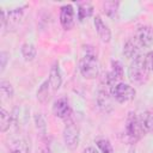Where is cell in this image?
<instances>
[{
    "mask_svg": "<svg viewBox=\"0 0 153 153\" xmlns=\"http://www.w3.org/2000/svg\"><path fill=\"white\" fill-rule=\"evenodd\" d=\"M85 55L79 62V71L85 79H94L99 74V62L97 55L93 50H90L91 47H86Z\"/></svg>",
    "mask_w": 153,
    "mask_h": 153,
    "instance_id": "obj_2",
    "label": "cell"
},
{
    "mask_svg": "<svg viewBox=\"0 0 153 153\" xmlns=\"http://www.w3.org/2000/svg\"><path fill=\"white\" fill-rule=\"evenodd\" d=\"M48 81H49V85H50L53 92L57 91V90L61 87V84H62V75H61V71H60L59 62H54V65L51 66L50 72H49Z\"/></svg>",
    "mask_w": 153,
    "mask_h": 153,
    "instance_id": "obj_11",
    "label": "cell"
},
{
    "mask_svg": "<svg viewBox=\"0 0 153 153\" xmlns=\"http://www.w3.org/2000/svg\"><path fill=\"white\" fill-rule=\"evenodd\" d=\"M82 153H99L94 147H92V146H90V147H86L85 149H84V152Z\"/></svg>",
    "mask_w": 153,
    "mask_h": 153,
    "instance_id": "obj_27",
    "label": "cell"
},
{
    "mask_svg": "<svg viewBox=\"0 0 153 153\" xmlns=\"http://www.w3.org/2000/svg\"><path fill=\"white\" fill-rule=\"evenodd\" d=\"M118 5H120L118 1H106L103 4V11L106 16H109L110 18H114L116 16Z\"/></svg>",
    "mask_w": 153,
    "mask_h": 153,
    "instance_id": "obj_20",
    "label": "cell"
},
{
    "mask_svg": "<svg viewBox=\"0 0 153 153\" xmlns=\"http://www.w3.org/2000/svg\"><path fill=\"white\" fill-rule=\"evenodd\" d=\"M110 93L112 98L118 103H127L135 98L136 91L133 86L126 82H117L114 86H111Z\"/></svg>",
    "mask_w": 153,
    "mask_h": 153,
    "instance_id": "obj_4",
    "label": "cell"
},
{
    "mask_svg": "<svg viewBox=\"0 0 153 153\" xmlns=\"http://www.w3.org/2000/svg\"><path fill=\"white\" fill-rule=\"evenodd\" d=\"M97 35L99 36L100 41L104 43H109L111 41V31L109 29V26L103 22V19L100 18V16H96L94 20H93Z\"/></svg>",
    "mask_w": 153,
    "mask_h": 153,
    "instance_id": "obj_10",
    "label": "cell"
},
{
    "mask_svg": "<svg viewBox=\"0 0 153 153\" xmlns=\"http://www.w3.org/2000/svg\"><path fill=\"white\" fill-rule=\"evenodd\" d=\"M142 48L135 42L134 38H130L126 42L124 47H123V54L128 57V59H135L136 56H139V53Z\"/></svg>",
    "mask_w": 153,
    "mask_h": 153,
    "instance_id": "obj_12",
    "label": "cell"
},
{
    "mask_svg": "<svg viewBox=\"0 0 153 153\" xmlns=\"http://www.w3.org/2000/svg\"><path fill=\"white\" fill-rule=\"evenodd\" d=\"M143 135L145 130L140 123L139 116L135 112H129L124 127V140L129 143H135Z\"/></svg>",
    "mask_w": 153,
    "mask_h": 153,
    "instance_id": "obj_3",
    "label": "cell"
},
{
    "mask_svg": "<svg viewBox=\"0 0 153 153\" xmlns=\"http://www.w3.org/2000/svg\"><path fill=\"white\" fill-rule=\"evenodd\" d=\"M123 76V68L120 61H111V69L104 74V82L109 86L117 84Z\"/></svg>",
    "mask_w": 153,
    "mask_h": 153,
    "instance_id": "obj_7",
    "label": "cell"
},
{
    "mask_svg": "<svg viewBox=\"0 0 153 153\" xmlns=\"http://www.w3.org/2000/svg\"><path fill=\"white\" fill-rule=\"evenodd\" d=\"M149 67L146 60V55L136 56L128 67V78L135 85H142L148 79Z\"/></svg>",
    "mask_w": 153,
    "mask_h": 153,
    "instance_id": "obj_1",
    "label": "cell"
},
{
    "mask_svg": "<svg viewBox=\"0 0 153 153\" xmlns=\"http://www.w3.org/2000/svg\"><path fill=\"white\" fill-rule=\"evenodd\" d=\"M93 13V6L88 1L78 2V19L82 22L85 18L91 17Z\"/></svg>",
    "mask_w": 153,
    "mask_h": 153,
    "instance_id": "obj_14",
    "label": "cell"
},
{
    "mask_svg": "<svg viewBox=\"0 0 153 153\" xmlns=\"http://www.w3.org/2000/svg\"><path fill=\"white\" fill-rule=\"evenodd\" d=\"M35 123H36L37 130L42 135H45V133H47V124H45V121H44V118H43V116L41 114H36L35 115Z\"/></svg>",
    "mask_w": 153,
    "mask_h": 153,
    "instance_id": "obj_24",
    "label": "cell"
},
{
    "mask_svg": "<svg viewBox=\"0 0 153 153\" xmlns=\"http://www.w3.org/2000/svg\"><path fill=\"white\" fill-rule=\"evenodd\" d=\"M152 153H153V152H152Z\"/></svg>",
    "mask_w": 153,
    "mask_h": 153,
    "instance_id": "obj_29",
    "label": "cell"
},
{
    "mask_svg": "<svg viewBox=\"0 0 153 153\" xmlns=\"http://www.w3.org/2000/svg\"><path fill=\"white\" fill-rule=\"evenodd\" d=\"M145 133H153V111H145L139 116Z\"/></svg>",
    "mask_w": 153,
    "mask_h": 153,
    "instance_id": "obj_15",
    "label": "cell"
},
{
    "mask_svg": "<svg viewBox=\"0 0 153 153\" xmlns=\"http://www.w3.org/2000/svg\"><path fill=\"white\" fill-rule=\"evenodd\" d=\"M37 50L32 43H24L22 45V55L26 61H32L36 57Z\"/></svg>",
    "mask_w": 153,
    "mask_h": 153,
    "instance_id": "obj_18",
    "label": "cell"
},
{
    "mask_svg": "<svg viewBox=\"0 0 153 153\" xmlns=\"http://www.w3.org/2000/svg\"><path fill=\"white\" fill-rule=\"evenodd\" d=\"M97 103H98V106H99L103 111H105V112H108V111H110V110L112 109V106H111V100H110V97H109V94L106 93V91H99V92H98Z\"/></svg>",
    "mask_w": 153,
    "mask_h": 153,
    "instance_id": "obj_16",
    "label": "cell"
},
{
    "mask_svg": "<svg viewBox=\"0 0 153 153\" xmlns=\"http://www.w3.org/2000/svg\"><path fill=\"white\" fill-rule=\"evenodd\" d=\"M128 153H135V148L134 147H130L129 151H128Z\"/></svg>",
    "mask_w": 153,
    "mask_h": 153,
    "instance_id": "obj_28",
    "label": "cell"
},
{
    "mask_svg": "<svg viewBox=\"0 0 153 153\" xmlns=\"http://www.w3.org/2000/svg\"><path fill=\"white\" fill-rule=\"evenodd\" d=\"M60 23L65 30H71L74 26L75 17H74V8L72 5H63L60 11Z\"/></svg>",
    "mask_w": 153,
    "mask_h": 153,
    "instance_id": "obj_8",
    "label": "cell"
},
{
    "mask_svg": "<svg viewBox=\"0 0 153 153\" xmlns=\"http://www.w3.org/2000/svg\"><path fill=\"white\" fill-rule=\"evenodd\" d=\"M7 61H8V53L7 51H1L0 53V71L1 72H4L5 71V68H6V63H7Z\"/></svg>",
    "mask_w": 153,
    "mask_h": 153,
    "instance_id": "obj_25",
    "label": "cell"
},
{
    "mask_svg": "<svg viewBox=\"0 0 153 153\" xmlns=\"http://www.w3.org/2000/svg\"><path fill=\"white\" fill-rule=\"evenodd\" d=\"M10 153H29L27 143L24 139H13L8 143Z\"/></svg>",
    "mask_w": 153,
    "mask_h": 153,
    "instance_id": "obj_13",
    "label": "cell"
},
{
    "mask_svg": "<svg viewBox=\"0 0 153 153\" xmlns=\"http://www.w3.org/2000/svg\"><path fill=\"white\" fill-rule=\"evenodd\" d=\"M71 105L67 100V98L65 97H61V98H57L54 104H53V114L61 118V120H67L69 116H71Z\"/></svg>",
    "mask_w": 153,
    "mask_h": 153,
    "instance_id": "obj_9",
    "label": "cell"
},
{
    "mask_svg": "<svg viewBox=\"0 0 153 153\" xmlns=\"http://www.w3.org/2000/svg\"><path fill=\"white\" fill-rule=\"evenodd\" d=\"M146 60H147V63H148L149 69L153 72V50L149 51V53L146 55Z\"/></svg>",
    "mask_w": 153,
    "mask_h": 153,
    "instance_id": "obj_26",
    "label": "cell"
},
{
    "mask_svg": "<svg viewBox=\"0 0 153 153\" xmlns=\"http://www.w3.org/2000/svg\"><path fill=\"white\" fill-rule=\"evenodd\" d=\"M96 145L100 149L102 153H112V146H111V143H110V141L108 139H105V137L97 139Z\"/></svg>",
    "mask_w": 153,
    "mask_h": 153,
    "instance_id": "obj_23",
    "label": "cell"
},
{
    "mask_svg": "<svg viewBox=\"0 0 153 153\" xmlns=\"http://www.w3.org/2000/svg\"><path fill=\"white\" fill-rule=\"evenodd\" d=\"M12 123V116L5 109H0V131L5 133Z\"/></svg>",
    "mask_w": 153,
    "mask_h": 153,
    "instance_id": "obj_19",
    "label": "cell"
},
{
    "mask_svg": "<svg viewBox=\"0 0 153 153\" xmlns=\"http://www.w3.org/2000/svg\"><path fill=\"white\" fill-rule=\"evenodd\" d=\"M133 38L141 48H148L153 43V30L151 26H147V25L140 26L136 30V33Z\"/></svg>",
    "mask_w": 153,
    "mask_h": 153,
    "instance_id": "obj_6",
    "label": "cell"
},
{
    "mask_svg": "<svg viewBox=\"0 0 153 153\" xmlns=\"http://www.w3.org/2000/svg\"><path fill=\"white\" fill-rule=\"evenodd\" d=\"M49 88L51 90L50 85H49V81L48 79L39 86L38 91H37V99L41 102V103H47L49 99H50V93H49ZM53 91V90H51Z\"/></svg>",
    "mask_w": 153,
    "mask_h": 153,
    "instance_id": "obj_17",
    "label": "cell"
},
{
    "mask_svg": "<svg viewBox=\"0 0 153 153\" xmlns=\"http://www.w3.org/2000/svg\"><path fill=\"white\" fill-rule=\"evenodd\" d=\"M0 92H1V94H2L4 98H8V99L12 98L13 94H14L13 86L7 80H1L0 81Z\"/></svg>",
    "mask_w": 153,
    "mask_h": 153,
    "instance_id": "obj_21",
    "label": "cell"
},
{
    "mask_svg": "<svg viewBox=\"0 0 153 153\" xmlns=\"http://www.w3.org/2000/svg\"><path fill=\"white\" fill-rule=\"evenodd\" d=\"M63 141L67 148L75 149L80 141V131L76 124L73 122H68L63 129Z\"/></svg>",
    "mask_w": 153,
    "mask_h": 153,
    "instance_id": "obj_5",
    "label": "cell"
},
{
    "mask_svg": "<svg viewBox=\"0 0 153 153\" xmlns=\"http://www.w3.org/2000/svg\"><path fill=\"white\" fill-rule=\"evenodd\" d=\"M26 6H24V7H20V8H14V10H11L10 12H8V14H7V22L10 23H18L20 19H22V17H23V13H24V8H25Z\"/></svg>",
    "mask_w": 153,
    "mask_h": 153,
    "instance_id": "obj_22",
    "label": "cell"
}]
</instances>
